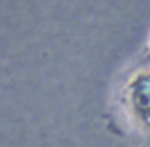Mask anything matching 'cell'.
Wrapping results in <instances>:
<instances>
[{"label":"cell","mask_w":150,"mask_h":147,"mask_svg":"<svg viewBox=\"0 0 150 147\" xmlns=\"http://www.w3.org/2000/svg\"><path fill=\"white\" fill-rule=\"evenodd\" d=\"M127 105L135 120L150 130V71L137 73L125 88Z\"/></svg>","instance_id":"6da1fadb"}]
</instances>
